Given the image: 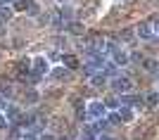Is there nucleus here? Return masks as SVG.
Segmentation results:
<instances>
[{
  "label": "nucleus",
  "instance_id": "obj_1",
  "mask_svg": "<svg viewBox=\"0 0 159 140\" xmlns=\"http://www.w3.org/2000/svg\"><path fill=\"white\" fill-rule=\"evenodd\" d=\"M135 36H138L140 40L154 43V40H159V24H154V21H143V24L135 29Z\"/></svg>",
  "mask_w": 159,
  "mask_h": 140
},
{
  "label": "nucleus",
  "instance_id": "obj_2",
  "mask_svg": "<svg viewBox=\"0 0 159 140\" xmlns=\"http://www.w3.org/2000/svg\"><path fill=\"white\" fill-rule=\"evenodd\" d=\"M109 88H112L114 93H119V95H126V93L133 90V79L126 76V74H116V76L109 81Z\"/></svg>",
  "mask_w": 159,
  "mask_h": 140
},
{
  "label": "nucleus",
  "instance_id": "obj_3",
  "mask_svg": "<svg viewBox=\"0 0 159 140\" xmlns=\"http://www.w3.org/2000/svg\"><path fill=\"white\" fill-rule=\"evenodd\" d=\"M121 107H128V109H145L147 102H145V95H135V93H126L119 97Z\"/></svg>",
  "mask_w": 159,
  "mask_h": 140
},
{
  "label": "nucleus",
  "instance_id": "obj_4",
  "mask_svg": "<svg viewBox=\"0 0 159 140\" xmlns=\"http://www.w3.org/2000/svg\"><path fill=\"white\" fill-rule=\"evenodd\" d=\"M86 112H88V119L98 121V119H105V116H107V107H105V102L93 100V102H88V105H86Z\"/></svg>",
  "mask_w": 159,
  "mask_h": 140
},
{
  "label": "nucleus",
  "instance_id": "obj_5",
  "mask_svg": "<svg viewBox=\"0 0 159 140\" xmlns=\"http://www.w3.org/2000/svg\"><path fill=\"white\" fill-rule=\"evenodd\" d=\"M31 71H33V62L29 60V57H21V60L14 64V74H17V79H19V81H26Z\"/></svg>",
  "mask_w": 159,
  "mask_h": 140
},
{
  "label": "nucleus",
  "instance_id": "obj_6",
  "mask_svg": "<svg viewBox=\"0 0 159 140\" xmlns=\"http://www.w3.org/2000/svg\"><path fill=\"white\" fill-rule=\"evenodd\" d=\"M86 67H90L93 71H102V69L107 67V55H102V52H90V55H88Z\"/></svg>",
  "mask_w": 159,
  "mask_h": 140
},
{
  "label": "nucleus",
  "instance_id": "obj_7",
  "mask_svg": "<svg viewBox=\"0 0 159 140\" xmlns=\"http://www.w3.org/2000/svg\"><path fill=\"white\" fill-rule=\"evenodd\" d=\"M33 71L40 74V76H45V74H50V62H48V57H43V55H38V57H33Z\"/></svg>",
  "mask_w": 159,
  "mask_h": 140
},
{
  "label": "nucleus",
  "instance_id": "obj_8",
  "mask_svg": "<svg viewBox=\"0 0 159 140\" xmlns=\"http://www.w3.org/2000/svg\"><path fill=\"white\" fill-rule=\"evenodd\" d=\"M71 74H74V71H69L66 67H55V69H50V76H52L57 83H66V81H71Z\"/></svg>",
  "mask_w": 159,
  "mask_h": 140
},
{
  "label": "nucleus",
  "instance_id": "obj_9",
  "mask_svg": "<svg viewBox=\"0 0 159 140\" xmlns=\"http://www.w3.org/2000/svg\"><path fill=\"white\" fill-rule=\"evenodd\" d=\"M62 67H66L69 71H76V69L81 67V62H79V57H76V55H71V52H62Z\"/></svg>",
  "mask_w": 159,
  "mask_h": 140
},
{
  "label": "nucleus",
  "instance_id": "obj_10",
  "mask_svg": "<svg viewBox=\"0 0 159 140\" xmlns=\"http://www.w3.org/2000/svg\"><path fill=\"white\" fill-rule=\"evenodd\" d=\"M66 34H71V36H83L86 34V26H83V21H69L64 26Z\"/></svg>",
  "mask_w": 159,
  "mask_h": 140
},
{
  "label": "nucleus",
  "instance_id": "obj_11",
  "mask_svg": "<svg viewBox=\"0 0 159 140\" xmlns=\"http://www.w3.org/2000/svg\"><path fill=\"white\" fill-rule=\"evenodd\" d=\"M21 116V109L17 105H7L5 107V119L10 121V124H17V119Z\"/></svg>",
  "mask_w": 159,
  "mask_h": 140
},
{
  "label": "nucleus",
  "instance_id": "obj_12",
  "mask_svg": "<svg viewBox=\"0 0 159 140\" xmlns=\"http://www.w3.org/2000/svg\"><path fill=\"white\" fill-rule=\"evenodd\" d=\"M140 67L145 69V71H150V74H157L159 71V62L154 60V57H143V60H140Z\"/></svg>",
  "mask_w": 159,
  "mask_h": 140
},
{
  "label": "nucleus",
  "instance_id": "obj_13",
  "mask_svg": "<svg viewBox=\"0 0 159 140\" xmlns=\"http://www.w3.org/2000/svg\"><path fill=\"white\" fill-rule=\"evenodd\" d=\"M74 112H76V119L79 121H83V119H88V112H86V107H83V102H81V97H74Z\"/></svg>",
  "mask_w": 159,
  "mask_h": 140
},
{
  "label": "nucleus",
  "instance_id": "obj_14",
  "mask_svg": "<svg viewBox=\"0 0 159 140\" xmlns=\"http://www.w3.org/2000/svg\"><path fill=\"white\" fill-rule=\"evenodd\" d=\"M90 86L93 88H105L107 86V76L102 71H95L93 76H90Z\"/></svg>",
  "mask_w": 159,
  "mask_h": 140
},
{
  "label": "nucleus",
  "instance_id": "obj_15",
  "mask_svg": "<svg viewBox=\"0 0 159 140\" xmlns=\"http://www.w3.org/2000/svg\"><path fill=\"white\" fill-rule=\"evenodd\" d=\"M116 112H119V116H121V124H131V121L135 119V114H133V109H128V107H119Z\"/></svg>",
  "mask_w": 159,
  "mask_h": 140
},
{
  "label": "nucleus",
  "instance_id": "obj_16",
  "mask_svg": "<svg viewBox=\"0 0 159 140\" xmlns=\"http://www.w3.org/2000/svg\"><path fill=\"white\" fill-rule=\"evenodd\" d=\"M24 102H26V105H38V102H40L38 90H36V88H29L26 95H24Z\"/></svg>",
  "mask_w": 159,
  "mask_h": 140
},
{
  "label": "nucleus",
  "instance_id": "obj_17",
  "mask_svg": "<svg viewBox=\"0 0 159 140\" xmlns=\"http://www.w3.org/2000/svg\"><path fill=\"white\" fill-rule=\"evenodd\" d=\"M12 95H14V86H12V83H7V81H2V83H0V97L10 100Z\"/></svg>",
  "mask_w": 159,
  "mask_h": 140
},
{
  "label": "nucleus",
  "instance_id": "obj_18",
  "mask_svg": "<svg viewBox=\"0 0 159 140\" xmlns=\"http://www.w3.org/2000/svg\"><path fill=\"white\" fill-rule=\"evenodd\" d=\"M12 12H14V10H12V7H10V5L0 7V26H5L7 21L12 19Z\"/></svg>",
  "mask_w": 159,
  "mask_h": 140
},
{
  "label": "nucleus",
  "instance_id": "obj_19",
  "mask_svg": "<svg viewBox=\"0 0 159 140\" xmlns=\"http://www.w3.org/2000/svg\"><path fill=\"white\" fill-rule=\"evenodd\" d=\"M109 126H112V124L107 121V116H105V119H98V121H93V124H90V128H93L95 133H100V131H107Z\"/></svg>",
  "mask_w": 159,
  "mask_h": 140
},
{
  "label": "nucleus",
  "instance_id": "obj_20",
  "mask_svg": "<svg viewBox=\"0 0 159 140\" xmlns=\"http://www.w3.org/2000/svg\"><path fill=\"white\" fill-rule=\"evenodd\" d=\"M98 138H100V135L90 128V124H88V126L83 128V133H81V140H98Z\"/></svg>",
  "mask_w": 159,
  "mask_h": 140
},
{
  "label": "nucleus",
  "instance_id": "obj_21",
  "mask_svg": "<svg viewBox=\"0 0 159 140\" xmlns=\"http://www.w3.org/2000/svg\"><path fill=\"white\" fill-rule=\"evenodd\" d=\"M105 107L114 112V109H119V107H121V102H119V97H116V95H112V97H107V100H105Z\"/></svg>",
  "mask_w": 159,
  "mask_h": 140
},
{
  "label": "nucleus",
  "instance_id": "obj_22",
  "mask_svg": "<svg viewBox=\"0 0 159 140\" xmlns=\"http://www.w3.org/2000/svg\"><path fill=\"white\" fill-rule=\"evenodd\" d=\"M145 102L150 107H159V97H157V90H152V93H147L145 95Z\"/></svg>",
  "mask_w": 159,
  "mask_h": 140
},
{
  "label": "nucleus",
  "instance_id": "obj_23",
  "mask_svg": "<svg viewBox=\"0 0 159 140\" xmlns=\"http://www.w3.org/2000/svg\"><path fill=\"white\" fill-rule=\"evenodd\" d=\"M107 121L112 124V126H121V116H119V112L114 109V112H109L107 114Z\"/></svg>",
  "mask_w": 159,
  "mask_h": 140
},
{
  "label": "nucleus",
  "instance_id": "obj_24",
  "mask_svg": "<svg viewBox=\"0 0 159 140\" xmlns=\"http://www.w3.org/2000/svg\"><path fill=\"white\" fill-rule=\"evenodd\" d=\"M133 34H135L133 29H124V31L119 34V40H124V43H131V40H133Z\"/></svg>",
  "mask_w": 159,
  "mask_h": 140
},
{
  "label": "nucleus",
  "instance_id": "obj_25",
  "mask_svg": "<svg viewBox=\"0 0 159 140\" xmlns=\"http://www.w3.org/2000/svg\"><path fill=\"white\" fill-rule=\"evenodd\" d=\"M29 5H31V0H17L12 10H21V12H26V10H29Z\"/></svg>",
  "mask_w": 159,
  "mask_h": 140
},
{
  "label": "nucleus",
  "instance_id": "obj_26",
  "mask_svg": "<svg viewBox=\"0 0 159 140\" xmlns=\"http://www.w3.org/2000/svg\"><path fill=\"white\" fill-rule=\"evenodd\" d=\"M21 140H38V133L36 131H26V133L21 135Z\"/></svg>",
  "mask_w": 159,
  "mask_h": 140
},
{
  "label": "nucleus",
  "instance_id": "obj_27",
  "mask_svg": "<svg viewBox=\"0 0 159 140\" xmlns=\"http://www.w3.org/2000/svg\"><path fill=\"white\" fill-rule=\"evenodd\" d=\"M26 12L31 14V17H36V14H38V5H36L33 0H31V5H29V10H26Z\"/></svg>",
  "mask_w": 159,
  "mask_h": 140
},
{
  "label": "nucleus",
  "instance_id": "obj_28",
  "mask_svg": "<svg viewBox=\"0 0 159 140\" xmlns=\"http://www.w3.org/2000/svg\"><path fill=\"white\" fill-rule=\"evenodd\" d=\"M7 124H10V121L5 119V114H0V131H5V128H7Z\"/></svg>",
  "mask_w": 159,
  "mask_h": 140
},
{
  "label": "nucleus",
  "instance_id": "obj_29",
  "mask_svg": "<svg viewBox=\"0 0 159 140\" xmlns=\"http://www.w3.org/2000/svg\"><path fill=\"white\" fill-rule=\"evenodd\" d=\"M38 140H57V138H55L52 133H40V135H38Z\"/></svg>",
  "mask_w": 159,
  "mask_h": 140
},
{
  "label": "nucleus",
  "instance_id": "obj_30",
  "mask_svg": "<svg viewBox=\"0 0 159 140\" xmlns=\"http://www.w3.org/2000/svg\"><path fill=\"white\" fill-rule=\"evenodd\" d=\"M98 140H116V138H112V135H100Z\"/></svg>",
  "mask_w": 159,
  "mask_h": 140
},
{
  "label": "nucleus",
  "instance_id": "obj_31",
  "mask_svg": "<svg viewBox=\"0 0 159 140\" xmlns=\"http://www.w3.org/2000/svg\"><path fill=\"white\" fill-rule=\"evenodd\" d=\"M12 0H0V7H5V5H10Z\"/></svg>",
  "mask_w": 159,
  "mask_h": 140
},
{
  "label": "nucleus",
  "instance_id": "obj_32",
  "mask_svg": "<svg viewBox=\"0 0 159 140\" xmlns=\"http://www.w3.org/2000/svg\"><path fill=\"white\" fill-rule=\"evenodd\" d=\"M57 2H60V5H69V0H57Z\"/></svg>",
  "mask_w": 159,
  "mask_h": 140
},
{
  "label": "nucleus",
  "instance_id": "obj_33",
  "mask_svg": "<svg viewBox=\"0 0 159 140\" xmlns=\"http://www.w3.org/2000/svg\"><path fill=\"white\" fill-rule=\"evenodd\" d=\"M154 79H157V83H159V71H157V74H154Z\"/></svg>",
  "mask_w": 159,
  "mask_h": 140
},
{
  "label": "nucleus",
  "instance_id": "obj_34",
  "mask_svg": "<svg viewBox=\"0 0 159 140\" xmlns=\"http://www.w3.org/2000/svg\"><path fill=\"white\" fill-rule=\"evenodd\" d=\"M157 97H159V90H157Z\"/></svg>",
  "mask_w": 159,
  "mask_h": 140
},
{
  "label": "nucleus",
  "instance_id": "obj_35",
  "mask_svg": "<svg viewBox=\"0 0 159 140\" xmlns=\"http://www.w3.org/2000/svg\"><path fill=\"white\" fill-rule=\"evenodd\" d=\"M62 140H66V138H62Z\"/></svg>",
  "mask_w": 159,
  "mask_h": 140
}]
</instances>
